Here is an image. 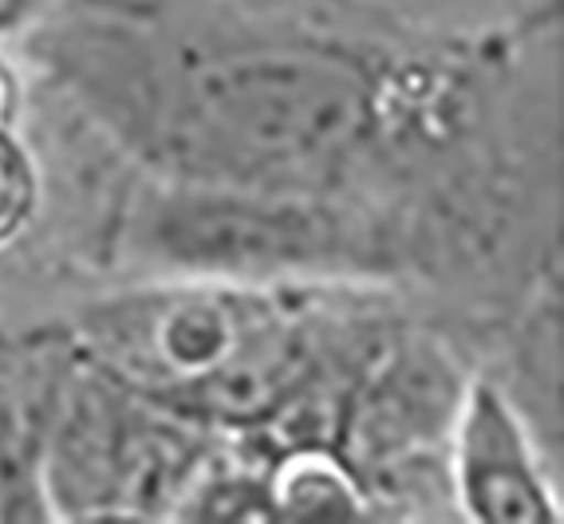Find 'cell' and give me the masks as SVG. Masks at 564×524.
Segmentation results:
<instances>
[{
    "mask_svg": "<svg viewBox=\"0 0 564 524\" xmlns=\"http://www.w3.org/2000/svg\"><path fill=\"white\" fill-rule=\"evenodd\" d=\"M52 87L154 182L395 217L438 281L501 269L506 52L296 0H72L32 36ZM553 182V178H533Z\"/></svg>",
    "mask_w": 564,
    "mask_h": 524,
    "instance_id": "1",
    "label": "cell"
},
{
    "mask_svg": "<svg viewBox=\"0 0 564 524\" xmlns=\"http://www.w3.org/2000/svg\"><path fill=\"white\" fill-rule=\"evenodd\" d=\"M451 489L478 521H556L553 489L536 466L521 414L494 379H474L462 394L451 434Z\"/></svg>",
    "mask_w": 564,
    "mask_h": 524,
    "instance_id": "2",
    "label": "cell"
},
{
    "mask_svg": "<svg viewBox=\"0 0 564 524\" xmlns=\"http://www.w3.org/2000/svg\"><path fill=\"white\" fill-rule=\"evenodd\" d=\"M24 4H29V0H0V29H4V24H9Z\"/></svg>",
    "mask_w": 564,
    "mask_h": 524,
    "instance_id": "3",
    "label": "cell"
}]
</instances>
